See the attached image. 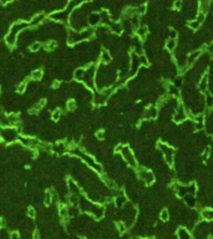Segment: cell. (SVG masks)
Listing matches in <instances>:
<instances>
[{
	"mask_svg": "<svg viewBox=\"0 0 213 239\" xmlns=\"http://www.w3.org/2000/svg\"><path fill=\"white\" fill-rule=\"evenodd\" d=\"M178 237H180V239H191V234L186 229H180L178 230Z\"/></svg>",
	"mask_w": 213,
	"mask_h": 239,
	"instance_id": "f546056e",
	"label": "cell"
},
{
	"mask_svg": "<svg viewBox=\"0 0 213 239\" xmlns=\"http://www.w3.org/2000/svg\"><path fill=\"white\" fill-rule=\"evenodd\" d=\"M42 77H44V71H42V69H35L30 74V80L34 82H38V81L42 80Z\"/></svg>",
	"mask_w": 213,
	"mask_h": 239,
	"instance_id": "2e32d148",
	"label": "cell"
},
{
	"mask_svg": "<svg viewBox=\"0 0 213 239\" xmlns=\"http://www.w3.org/2000/svg\"><path fill=\"white\" fill-rule=\"evenodd\" d=\"M202 217L206 221H213V209L212 208H206L202 210Z\"/></svg>",
	"mask_w": 213,
	"mask_h": 239,
	"instance_id": "7402d4cb",
	"label": "cell"
},
{
	"mask_svg": "<svg viewBox=\"0 0 213 239\" xmlns=\"http://www.w3.org/2000/svg\"><path fill=\"white\" fill-rule=\"evenodd\" d=\"M157 148L160 150V152L162 153L163 157V162L167 166H173V161H175V150L172 148L169 145H167L166 142H158Z\"/></svg>",
	"mask_w": 213,
	"mask_h": 239,
	"instance_id": "7a4b0ae2",
	"label": "cell"
},
{
	"mask_svg": "<svg viewBox=\"0 0 213 239\" xmlns=\"http://www.w3.org/2000/svg\"><path fill=\"white\" fill-rule=\"evenodd\" d=\"M183 201H184V203L188 206V207H191V208H193V207H196V204H197V201H196V197H195V194H186L183 197Z\"/></svg>",
	"mask_w": 213,
	"mask_h": 239,
	"instance_id": "e0dca14e",
	"label": "cell"
},
{
	"mask_svg": "<svg viewBox=\"0 0 213 239\" xmlns=\"http://www.w3.org/2000/svg\"><path fill=\"white\" fill-rule=\"evenodd\" d=\"M25 90H27V81H21L16 87V91L19 94H24Z\"/></svg>",
	"mask_w": 213,
	"mask_h": 239,
	"instance_id": "83f0119b",
	"label": "cell"
},
{
	"mask_svg": "<svg viewBox=\"0 0 213 239\" xmlns=\"http://www.w3.org/2000/svg\"><path fill=\"white\" fill-rule=\"evenodd\" d=\"M42 47V44L40 43V41H34V43H31L30 44V46H29V50L31 51V52H36V51H39L40 49Z\"/></svg>",
	"mask_w": 213,
	"mask_h": 239,
	"instance_id": "d4e9b609",
	"label": "cell"
},
{
	"mask_svg": "<svg viewBox=\"0 0 213 239\" xmlns=\"http://www.w3.org/2000/svg\"><path fill=\"white\" fill-rule=\"evenodd\" d=\"M110 29H111L112 32H115V34H121L122 30H124V27L120 23H111L110 24Z\"/></svg>",
	"mask_w": 213,
	"mask_h": 239,
	"instance_id": "44dd1931",
	"label": "cell"
},
{
	"mask_svg": "<svg viewBox=\"0 0 213 239\" xmlns=\"http://www.w3.org/2000/svg\"><path fill=\"white\" fill-rule=\"evenodd\" d=\"M173 121L176 122V123H181V122H184V121H187V117H188V115H187V110H186V107L183 106L182 103H180V106L177 107V110L175 111V114H173Z\"/></svg>",
	"mask_w": 213,
	"mask_h": 239,
	"instance_id": "5b68a950",
	"label": "cell"
},
{
	"mask_svg": "<svg viewBox=\"0 0 213 239\" xmlns=\"http://www.w3.org/2000/svg\"><path fill=\"white\" fill-rule=\"evenodd\" d=\"M4 40H5V45L8 47H14L18 44V35H14L8 31V34L4 36Z\"/></svg>",
	"mask_w": 213,
	"mask_h": 239,
	"instance_id": "30bf717a",
	"label": "cell"
},
{
	"mask_svg": "<svg viewBox=\"0 0 213 239\" xmlns=\"http://www.w3.org/2000/svg\"><path fill=\"white\" fill-rule=\"evenodd\" d=\"M56 47H58V41H55V40H49L45 45V49L47 51H53Z\"/></svg>",
	"mask_w": 213,
	"mask_h": 239,
	"instance_id": "4316f807",
	"label": "cell"
},
{
	"mask_svg": "<svg viewBox=\"0 0 213 239\" xmlns=\"http://www.w3.org/2000/svg\"><path fill=\"white\" fill-rule=\"evenodd\" d=\"M20 131L15 127H0V138L3 139L6 143H15L19 136H20Z\"/></svg>",
	"mask_w": 213,
	"mask_h": 239,
	"instance_id": "6da1fadb",
	"label": "cell"
},
{
	"mask_svg": "<svg viewBox=\"0 0 213 239\" xmlns=\"http://www.w3.org/2000/svg\"><path fill=\"white\" fill-rule=\"evenodd\" d=\"M98 24H101V15L98 13H92L89 15V25L91 27H95Z\"/></svg>",
	"mask_w": 213,
	"mask_h": 239,
	"instance_id": "4fadbf2b",
	"label": "cell"
},
{
	"mask_svg": "<svg viewBox=\"0 0 213 239\" xmlns=\"http://www.w3.org/2000/svg\"><path fill=\"white\" fill-rule=\"evenodd\" d=\"M111 60H112V56H111L110 51L104 49V50L101 51V54H100V64L101 65H109L111 62Z\"/></svg>",
	"mask_w": 213,
	"mask_h": 239,
	"instance_id": "9a60e30c",
	"label": "cell"
},
{
	"mask_svg": "<svg viewBox=\"0 0 213 239\" xmlns=\"http://www.w3.org/2000/svg\"><path fill=\"white\" fill-rule=\"evenodd\" d=\"M67 192H69V194L81 197V188L75 179H71V178L67 179Z\"/></svg>",
	"mask_w": 213,
	"mask_h": 239,
	"instance_id": "ba28073f",
	"label": "cell"
},
{
	"mask_svg": "<svg viewBox=\"0 0 213 239\" xmlns=\"http://www.w3.org/2000/svg\"><path fill=\"white\" fill-rule=\"evenodd\" d=\"M160 219L163 221V222H167L169 219V213L167 209H162L161 213H160Z\"/></svg>",
	"mask_w": 213,
	"mask_h": 239,
	"instance_id": "f1b7e54d",
	"label": "cell"
},
{
	"mask_svg": "<svg viewBox=\"0 0 213 239\" xmlns=\"http://www.w3.org/2000/svg\"><path fill=\"white\" fill-rule=\"evenodd\" d=\"M27 215H29L30 218H34L36 217V210H35V208H33V207H30L29 209H27Z\"/></svg>",
	"mask_w": 213,
	"mask_h": 239,
	"instance_id": "1f68e13d",
	"label": "cell"
},
{
	"mask_svg": "<svg viewBox=\"0 0 213 239\" xmlns=\"http://www.w3.org/2000/svg\"><path fill=\"white\" fill-rule=\"evenodd\" d=\"M118 153L121 154L124 162H125L127 166H129V167H131V168H137V158H136V156H135L133 151L130 148L129 146H124V145H122L121 150H120Z\"/></svg>",
	"mask_w": 213,
	"mask_h": 239,
	"instance_id": "3957f363",
	"label": "cell"
},
{
	"mask_svg": "<svg viewBox=\"0 0 213 239\" xmlns=\"http://www.w3.org/2000/svg\"><path fill=\"white\" fill-rule=\"evenodd\" d=\"M66 108L69 111H75L77 108V102L76 100H74V98H70V100H67L66 102Z\"/></svg>",
	"mask_w": 213,
	"mask_h": 239,
	"instance_id": "484cf974",
	"label": "cell"
},
{
	"mask_svg": "<svg viewBox=\"0 0 213 239\" xmlns=\"http://www.w3.org/2000/svg\"><path fill=\"white\" fill-rule=\"evenodd\" d=\"M95 30H94V27H85V29H82L81 31H80V35H81V39H82V41L84 40H90V39H92L94 38V35H95Z\"/></svg>",
	"mask_w": 213,
	"mask_h": 239,
	"instance_id": "5bb4252c",
	"label": "cell"
},
{
	"mask_svg": "<svg viewBox=\"0 0 213 239\" xmlns=\"http://www.w3.org/2000/svg\"><path fill=\"white\" fill-rule=\"evenodd\" d=\"M0 94H1V86H0Z\"/></svg>",
	"mask_w": 213,
	"mask_h": 239,
	"instance_id": "f35d334b",
	"label": "cell"
},
{
	"mask_svg": "<svg viewBox=\"0 0 213 239\" xmlns=\"http://www.w3.org/2000/svg\"><path fill=\"white\" fill-rule=\"evenodd\" d=\"M145 11H146V6L145 5H141V6H138V8H136L133 10V13H137V14H145Z\"/></svg>",
	"mask_w": 213,
	"mask_h": 239,
	"instance_id": "d6a6232c",
	"label": "cell"
},
{
	"mask_svg": "<svg viewBox=\"0 0 213 239\" xmlns=\"http://www.w3.org/2000/svg\"><path fill=\"white\" fill-rule=\"evenodd\" d=\"M176 46H177V41H176V40H173V39H168V40L166 41V50H168V51H173L175 49H176Z\"/></svg>",
	"mask_w": 213,
	"mask_h": 239,
	"instance_id": "cb8c5ba5",
	"label": "cell"
},
{
	"mask_svg": "<svg viewBox=\"0 0 213 239\" xmlns=\"http://www.w3.org/2000/svg\"><path fill=\"white\" fill-rule=\"evenodd\" d=\"M181 4H182V1H181V0H177V1L175 3V5H173V6H175V9H177V10H178V9L181 8Z\"/></svg>",
	"mask_w": 213,
	"mask_h": 239,
	"instance_id": "74e56055",
	"label": "cell"
},
{
	"mask_svg": "<svg viewBox=\"0 0 213 239\" xmlns=\"http://www.w3.org/2000/svg\"><path fill=\"white\" fill-rule=\"evenodd\" d=\"M46 106V101L44 100V98H41V100H39L36 103H35L34 105V106L29 110V112H30V114L31 115H35V114H39V112L40 111H42V110H44V107Z\"/></svg>",
	"mask_w": 213,
	"mask_h": 239,
	"instance_id": "8fae6325",
	"label": "cell"
},
{
	"mask_svg": "<svg viewBox=\"0 0 213 239\" xmlns=\"http://www.w3.org/2000/svg\"><path fill=\"white\" fill-rule=\"evenodd\" d=\"M158 115H160L158 108H157V106H155V105H150V106L145 108L143 112H142V117H143L145 121H152V119L157 118Z\"/></svg>",
	"mask_w": 213,
	"mask_h": 239,
	"instance_id": "8992f818",
	"label": "cell"
},
{
	"mask_svg": "<svg viewBox=\"0 0 213 239\" xmlns=\"http://www.w3.org/2000/svg\"><path fill=\"white\" fill-rule=\"evenodd\" d=\"M96 138H97V139H104V138H105V132H104V130H98V131L96 132Z\"/></svg>",
	"mask_w": 213,
	"mask_h": 239,
	"instance_id": "836d02e7",
	"label": "cell"
},
{
	"mask_svg": "<svg viewBox=\"0 0 213 239\" xmlns=\"http://www.w3.org/2000/svg\"><path fill=\"white\" fill-rule=\"evenodd\" d=\"M208 83H209V77H208V75H203L202 79L198 81V91H200L201 94L206 92V91L208 90Z\"/></svg>",
	"mask_w": 213,
	"mask_h": 239,
	"instance_id": "7c38bea8",
	"label": "cell"
},
{
	"mask_svg": "<svg viewBox=\"0 0 213 239\" xmlns=\"http://www.w3.org/2000/svg\"><path fill=\"white\" fill-rule=\"evenodd\" d=\"M44 203H45V206H51L53 204V189H49V191L45 192Z\"/></svg>",
	"mask_w": 213,
	"mask_h": 239,
	"instance_id": "ffe728a7",
	"label": "cell"
},
{
	"mask_svg": "<svg viewBox=\"0 0 213 239\" xmlns=\"http://www.w3.org/2000/svg\"><path fill=\"white\" fill-rule=\"evenodd\" d=\"M46 19H47V15H46V14H44V13L35 14V15L29 20V26L30 27H38L39 25L44 24Z\"/></svg>",
	"mask_w": 213,
	"mask_h": 239,
	"instance_id": "52a82bcc",
	"label": "cell"
},
{
	"mask_svg": "<svg viewBox=\"0 0 213 239\" xmlns=\"http://www.w3.org/2000/svg\"><path fill=\"white\" fill-rule=\"evenodd\" d=\"M137 177L142 183L146 186H151L155 182V174L151 170H148V168H140L137 171Z\"/></svg>",
	"mask_w": 213,
	"mask_h": 239,
	"instance_id": "277c9868",
	"label": "cell"
},
{
	"mask_svg": "<svg viewBox=\"0 0 213 239\" xmlns=\"http://www.w3.org/2000/svg\"><path fill=\"white\" fill-rule=\"evenodd\" d=\"M9 239H20V234L18 232H11L10 235H9Z\"/></svg>",
	"mask_w": 213,
	"mask_h": 239,
	"instance_id": "e575fe53",
	"label": "cell"
},
{
	"mask_svg": "<svg viewBox=\"0 0 213 239\" xmlns=\"http://www.w3.org/2000/svg\"><path fill=\"white\" fill-rule=\"evenodd\" d=\"M113 203H115V206L118 207V208L124 207V206L126 204V203H127V197H126V194H125L122 191H120L118 194L115 195V199H113Z\"/></svg>",
	"mask_w": 213,
	"mask_h": 239,
	"instance_id": "9c48e42d",
	"label": "cell"
},
{
	"mask_svg": "<svg viewBox=\"0 0 213 239\" xmlns=\"http://www.w3.org/2000/svg\"><path fill=\"white\" fill-rule=\"evenodd\" d=\"M116 226H117V228H118V232H120V233H125V232L127 230V227H126V224H125L124 222H118Z\"/></svg>",
	"mask_w": 213,
	"mask_h": 239,
	"instance_id": "4dcf8cb0",
	"label": "cell"
},
{
	"mask_svg": "<svg viewBox=\"0 0 213 239\" xmlns=\"http://www.w3.org/2000/svg\"><path fill=\"white\" fill-rule=\"evenodd\" d=\"M74 80H76L77 82H82V79L85 76V69L84 67H80V69H76L74 71Z\"/></svg>",
	"mask_w": 213,
	"mask_h": 239,
	"instance_id": "ac0fdd59",
	"label": "cell"
},
{
	"mask_svg": "<svg viewBox=\"0 0 213 239\" xmlns=\"http://www.w3.org/2000/svg\"><path fill=\"white\" fill-rule=\"evenodd\" d=\"M33 239H40V233H39V230L36 229V230H34V233H33Z\"/></svg>",
	"mask_w": 213,
	"mask_h": 239,
	"instance_id": "8d00e7d4",
	"label": "cell"
},
{
	"mask_svg": "<svg viewBox=\"0 0 213 239\" xmlns=\"http://www.w3.org/2000/svg\"><path fill=\"white\" fill-rule=\"evenodd\" d=\"M147 32H148V30H147L146 26H138V27H136V36L140 40H143L146 38Z\"/></svg>",
	"mask_w": 213,
	"mask_h": 239,
	"instance_id": "d6986e66",
	"label": "cell"
},
{
	"mask_svg": "<svg viewBox=\"0 0 213 239\" xmlns=\"http://www.w3.org/2000/svg\"><path fill=\"white\" fill-rule=\"evenodd\" d=\"M169 39H173V40L177 39V31H176L175 29H171V30H169Z\"/></svg>",
	"mask_w": 213,
	"mask_h": 239,
	"instance_id": "d590c367",
	"label": "cell"
},
{
	"mask_svg": "<svg viewBox=\"0 0 213 239\" xmlns=\"http://www.w3.org/2000/svg\"><path fill=\"white\" fill-rule=\"evenodd\" d=\"M62 116V110L61 108H55L51 112V119L53 121H59Z\"/></svg>",
	"mask_w": 213,
	"mask_h": 239,
	"instance_id": "603a6c76",
	"label": "cell"
}]
</instances>
